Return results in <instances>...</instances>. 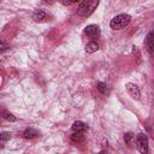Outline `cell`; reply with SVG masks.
<instances>
[{
    "label": "cell",
    "instance_id": "cell-6",
    "mask_svg": "<svg viewBox=\"0 0 154 154\" xmlns=\"http://www.w3.org/2000/svg\"><path fill=\"white\" fill-rule=\"evenodd\" d=\"M87 130H88V126H87V124H84L83 122L77 120V122H75V123L72 124V131H73V132H85Z\"/></svg>",
    "mask_w": 154,
    "mask_h": 154
},
{
    "label": "cell",
    "instance_id": "cell-4",
    "mask_svg": "<svg viewBox=\"0 0 154 154\" xmlns=\"http://www.w3.org/2000/svg\"><path fill=\"white\" fill-rule=\"evenodd\" d=\"M125 88H126V91L129 93V95H130L132 99H135V100H138V99H140L141 93H140L138 87H137L135 83H126V84H125Z\"/></svg>",
    "mask_w": 154,
    "mask_h": 154
},
{
    "label": "cell",
    "instance_id": "cell-20",
    "mask_svg": "<svg viewBox=\"0 0 154 154\" xmlns=\"http://www.w3.org/2000/svg\"><path fill=\"white\" fill-rule=\"evenodd\" d=\"M99 154H105V152H103V150H102V152H100V153H99Z\"/></svg>",
    "mask_w": 154,
    "mask_h": 154
},
{
    "label": "cell",
    "instance_id": "cell-13",
    "mask_svg": "<svg viewBox=\"0 0 154 154\" xmlns=\"http://www.w3.org/2000/svg\"><path fill=\"white\" fill-rule=\"evenodd\" d=\"M11 138L10 132H0V142H6Z\"/></svg>",
    "mask_w": 154,
    "mask_h": 154
},
{
    "label": "cell",
    "instance_id": "cell-8",
    "mask_svg": "<svg viewBox=\"0 0 154 154\" xmlns=\"http://www.w3.org/2000/svg\"><path fill=\"white\" fill-rule=\"evenodd\" d=\"M37 136H38V132H37L35 129H31V128L26 129V130L23 132V137H24L25 140H32V138H36Z\"/></svg>",
    "mask_w": 154,
    "mask_h": 154
},
{
    "label": "cell",
    "instance_id": "cell-3",
    "mask_svg": "<svg viewBox=\"0 0 154 154\" xmlns=\"http://www.w3.org/2000/svg\"><path fill=\"white\" fill-rule=\"evenodd\" d=\"M136 147L141 154H148V138L144 134H138L136 136Z\"/></svg>",
    "mask_w": 154,
    "mask_h": 154
},
{
    "label": "cell",
    "instance_id": "cell-14",
    "mask_svg": "<svg viewBox=\"0 0 154 154\" xmlns=\"http://www.w3.org/2000/svg\"><path fill=\"white\" fill-rule=\"evenodd\" d=\"M2 117H4L6 120H8V122H16V117H14L12 113H8V112H4Z\"/></svg>",
    "mask_w": 154,
    "mask_h": 154
},
{
    "label": "cell",
    "instance_id": "cell-16",
    "mask_svg": "<svg viewBox=\"0 0 154 154\" xmlns=\"http://www.w3.org/2000/svg\"><path fill=\"white\" fill-rule=\"evenodd\" d=\"M6 49H8V45H6L4 42H0V52H5Z\"/></svg>",
    "mask_w": 154,
    "mask_h": 154
},
{
    "label": "cell",
    "instance_id": "cell-2",
    "mask_svg": "<svg viewBox=\"0 0 154 154\" xmlns=\"http://www.w3.org/2000/svg\"><path fill=\"white\" fill-rule=\"evenodd\" d=\"M99 5V1H95V0H84L82 1L78 7H77V14L82 16V17H88L90 16L94 10L96 8V6Z\"/></svg>",
    "mask_w": 154,
    "mask_h": 154
},
{
    "label": "cell",
    "instance_id": "cell-7",
    "mask_svg": "<svg viewBox=\"0 0 154 154\" xmlns=\"http://www.w3.org/2000/svg\"><path fill=\"white\" fill-rule=\"evenodd\" d=\"M32 19L35 22H43L45 19H47V14L45 11L42 10H36L34 13H32Z\"/></svg>",
    "mask_w": 154,
    "mask_h": 154
},
{
    "label": "cell",
    "instance_id": "cell-15",
    "mask_svg": "<svg viewBox=\"0 0 154 154\" xmlns=\"http://www.w3.org/2000/svg\"><path fill=\"white\" fill-rule=\"evenodd\" d=\"M96 87H97V90H99L101 94H105V93H106V84H105L103 82H99V83L96 84Z\"/></svg>",
    "mask_w": 154,
    "mask_h": 154
},
{
    "label": "cell",
    "instance_id": "cell-17",
    "mask_svg": "<svg viewBox=\"0 0 154 154\" xmlns=\"http://www.w3.org/2000/svg\"><path fill=\"white\" fill-rule=\"evenodd\" d=\"M77 2V0H72V1H61V4L63 5H65V6H70V5H73V4H76Z\"/></svg>",
    "mask_w": 154,
    "mask_h": 154
},
{
    "label": "cell",
    "instance_id": "cell-1",
    "mask_svg": "<svg viewBox=\"0 0 154 154\" xmlns=\"http://www.w3.org/2000/svg\"><path fill=\"white\" fill-rule=\"evenodd\" d=\"M131 22V17L126 13H120L116 17H113L109 22V26L111 29L113 30H120V29H124L125 26H128Z\"/></svg>",
    "mask_w": 154,
    "mask_h": 154
},
{
    "label": "cell",
    "instance_id": "cell-12",
    "mask_svg": "<svg viewBox=\"0 0 154 154\" xmlns=\"http://www.w3.org/2000/svg\"><path fill=\"white\" fill-rule=\"evenodd\" d=\"M132 138H134V135H132L131 132H126V134L124 135V141H125V143H126L128 146H130V144H131Z\"/></svg>",
    "mask_w": 154,
    "mask_h": 154
},
{
    "label": "cell",
    "instance_id": "cell-10",
    "mask_svg": "<svg viewBox=\"0 0 154 154\" xmlns=\"http://www.w3.org/2000/svg\"><path fill=\"white\" fill-rule=\"evenodd\" d=\"M71 141H72V142H77V143L83 142V141H84V135H83V132H73V134L71 135Z\"/></svg>",
    "mask_w": 154,
    "mask_h": 154
},
{
    "label": "cell",
    "instance_id": "cell-19",
    "mask_svg": "<svg viewBox=\"0 0 154 154\" xmlns=\"http://www.w3.org/2000/svg\"><path fill=\"white\" fill-rule=\"evenodd\" d=\"M2 147H4V144H2L1 142H0V148H2Z\"/></svg>",
    "mask_w": 154,
    "mask_h": 154
},
{
    "label": "cell",
    "instance_id": "cell-5",
    "mask_svg": "<svg viewBox=\"0 0 154 154\" xmlns=\"http://www.w3.org/2000/svg\"><path fill=\"white\" fill-rule=\"evenodd\" d=\"M84 32H85V35H87L88 37L94 38V37H96V36L100 34V29H99L97 25H95V24H90V25H87V26H85Z\"/></svg>",
    "mask_w": 154,
    "mask_h": 154
},
{
    "label": "cell",
    "instance_id": "cell-18",
    "mask_svg": "<svg viewBox=\"0 0 154 154\" xmlns=\"http://www.w3.org/2000/svg\"><path fill=\"white\" fill-rule=\"evenodd\" d=\"M132 48H134V49H132V51H134V53H136V57H137V61L140 63V58H141V55H140V53H138V49H137V47H135V46H134Z\"/></svg>",
    "mask_w": 154,
    "mask_h": 154
},
{
    "label": "cell",
    "instance_id": "cell-11",
    "mask_svg": "<svg viewBox=\"0 0 154 154\" xmlns=\"http://www.w3.org/2000/svg\"><path fill=\"white\" fill-rule=\"evenodd\" d=\"M147 45H148L149 52H152L153 51V32H149L147 35Z\"/></svg>",
    "mask_w": 154,
    "mask_h": 154
},
{
    "label": "cell",
    "instance_id": "cell-9",
    "mask_svg": "<svg viewBox=\"0 0 154 154\" xmlns=\"http://www.w3.org/2000/svg\"><path fill=\"white\" fill-rule=\"evenodd\" d=\"M99 49V45L96 43V42H94V41H91V42H89L87 46H85V52L87 53H94V52H96Z\"/></svg>",
    "mask_w": 154,
    "mask_h": 154
}]
</instances>
